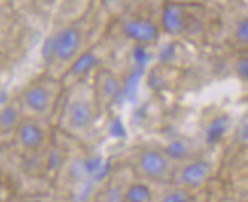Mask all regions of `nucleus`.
Listing matches in <instances>:
<instances>
[{"instance_id": "f257e3e1", "label": "nucleus", "mask_w": 248, "mask_h": 202, "mask_svg": "<svg viewBox=\"0 0 248 202\" xmlns=\"http://www.w3.org/2000/svg\"><path fill=\"white\" fill-rule=\"evenodd\" d=\"M102 114L94 98L90 81H81L64 87L58 106V130L73 140L87 137Z\"/></svg>"}, {"instance_id": "f03ea898", "label": "nucleus", "mask_w": 248, "mask_h": 202, "mask_svg": "<svg viewBox=\"0 0 248 202\" xmlns=\"http://www.w3.org/2000/svg\"><path fill=\"white\" fill-rule=\"evenodd\" d=\"M92 21L87 18L72 21L53 30L45 41L43 47V59L46 64V73L61 78L70 64L77 59L82 52L90 49Z\"/></svg>"}, {"instance_id": "7ed1b4c3", "label": "nucleus", "mask_w": 248, "mask_h": 202, "mask_svg": "<svg viewBox=\"0 0 248 202\" xmlns=\"http://www.w3.org/2000/svg\"><path fill=\"white\" fill-rule=\"evenodd\" d=\"M64 94V85L60 78L46 73L31 81L17 98L25 115L41 120H50L58 113Z\"/></svg>"}, {"instance_id": "20e7f679", "label": "nucleus", "mask_w": 248, "mask_h": 202, "mask_svg": "<svg viewBox=\"0 0 248 202\" xmlns=\"http://www.w3.org/2000/svg\"><path fill=\"white\" fill-rule=\"evenodd\" d=\"M177 163L165 151L155 147H140L131 152L128 167L134 176L146 183L166 186L172 183Z\"/></svg>"}, {"instance_id": "39448f33", "label": "nucleus", "mask_w": 248, "mask_h": 202, "mask_svg": "<svg viewBox=\"0 0 248 202\" xmlns=\"http://www.w3.org/2000/svg\"><path fill=\"white\" fill-rule=\"evenodd\" d=\"M52 143V131L47 120L23 115L14 135L13 144L20 154L34 157L46 152Z\"/></svg>"}, {"instance_id": "423d86ee", "label": "nucleus", "mask_w": 248, "mask_h": 202, "mask_svg": "<svg viewBox=\"0 0 248 202\" xmlns=\"http://www.w3.org/2000/svg\"><path fill=\"white\" fill-rule=\"evenodd\" d=\"M160 28L170 37H185L200 30L201 25L190 3L168 0L160 11Z\"/></svg>"}, {"instance_id": "0eeeda50", "label": "nucleus", "mask_w": 248, "mask_h": 202, "mask_svg": "<svg viewBox=\"0 0 248 202\" xmlns=\"http://www.w3.org/2000/svg\"><path fill=\"white\" fill-rule=\"evenodd\" d=\"M119 29L121 34L131 43H136L139 46H151L160 37V23L143 15L140 13H133L131 9H126L119 17Z\"/></svg>"}, {"instance_id": "6e6552de", "label": "nucleus", "mask_w": 248, "mask_h": 202, "mask_svg": "<svg viewBox=\"0 0 248 202\" xmlns=\"http://www.w3.org/2000/svg\"><path fill=\"white\" fill-rule=\"evenodd\" d=\"M212 173H213V169L209 161L193 157L175 166L172 183H175L190 191L200 190L209 183Z\"/></svg>"}, {"instance_id": "1a4fd4ad", "label": "nucleus", "mask_w": 248, "mask_h": 202, "mask_svg": "<svg viewBox=\"0 0 248 202\" xmlns=\"http://www.w3.org/2000/svg\"><path fill=\"white\" fill-rule=\"evenodd\" d=\"M94 98L102 113H105L116 102L121 93V79L119 76L108 69H98L93 73V79L90 81Z\"/></svg>"}, {"instance_id": "9d476101", "label": "nucleus", "mask_w": 248, "mask_h": 202, "mask_svg": "<svg viewBox=\"0 0 248 202\" xmlns=\"http://www.w3.org/2000/svg\"><path fill=\"white\" fill-rule=\"evenodd\" d=\"M99 69V55L96 52L94 46L82 52L81 55L75 59L70 67L62 73L60 78L64 87H69L72 84H77L81 81H87L90 74H93L96 70Z\"/></svg>"}, {"instance_id": "9b49d317", "label": "nucleus", "mask_w": 248, "mask_h": 202, "mask_svg": "<svg viewBox=\"0 0 248 202\" xmlns=\"http://www.w3.org/2000/svg\"><path fill=\"white\" fill-rule=\"evenodd\" d=\"M23 115L25 114L17 99L8 102L0 108V149L13 144L16 131Z\"/></svg>"}, {"instance_id": "f8f14e48", "label": "nucleus", "mask_w": 248, "mask_h": 202, "mask_svg": "<svg viewBox=\"0 0 248 202\" xmlns=\"http://www.w3.org/2000/svg\"><path fill=\"white\" fill-rule=\"evenodd\" d=\"M230 128V119L229 115H217L209 122L207 128L204 130V142L209 146H213L219 143L224 135L227 134Z\"/></svg>"}, {"instance_id": "ddd939ff", "label": "nucleus", "mask_w": 248, "mask_h": 202, "mask_svg": "<svg viewBox=\"0 0 248 202\" xmlns=\"http://www.w3.org/2000/svg\"><path fill=\"white\" fill-rule=\"evenodd\" d=\"M154 191L149 187V183L143 179L139 181H131L128 183L121 201H133V202H146V201H153L154 199Z\"/></svg>"}, {"instance_id": "4468645a", "label": "nucleus", "mask_w": 248, "mask_h": 202, "mask_svg": "<svg viewBox=\"0 0 248 202\" xmlns=\"http://www.w3.org/2000/svg\"><path fill=\"white\" fill-rule=\"evenodd\" d=\"M163 151L174 159L175 163H181L186 161L189 158H193V149L192 144L187 138H174L168 143V146L163 149Z\"/></svg>"}, {"instance_id": "2eb2a0df", "label": "nucleus", "mask_w": 248, "mask_h": 202, "mask_svg": "<svg viewBox=\"0 0 248 202\" xmlns=\"http://www.w3.org/2000/svg\"><path fill=\"white\" fill-rule=\"evenodd\" d=\"M96 3L101 6L107 15L119 17L133 3V0H96Z\"/></svg>"}, {"instance_id": "dca6fc26", "label": "nucleus", "mask_w": 248, "mask_h": 202, "mask_svg": "<svg viewBox=\"0 0 248 202\" xmlns=\"http://www.w3.org/2000/svg\"><path fill=\"white\" fill-rule=\"evenodd\" d=\"M233 38L242 47H248V15L239 18L233 28Z\"/></svg>"}, {"instance_id": "f3484780", "label": "nucleus", "mask_w": 248, "mask_h": 202, "mask_svg": "<svg viewBox=\"0 0 248 202\" xmlns=\"http://www.w3.org/2000/svg\"><path fill=\"white\" fill-rule=\"evenodd\" d=\"M172 184H175V183H172ZM161 199L170 201V202L172 201H190V199H193V193L190 190L175 184L174 188H168L165 193L161 195Z\"/></svg>"}, {"instance_id": "a211bd4d", "label": "nucleus", "mask_w": 248, "mask_h": 202, "mask_svg": "<svg viewBox=\"0 0 248 202\" xmlns=\"http://www.w3.org/2000/svg\"><path fill=\"white\" fill-rule=\"evenodd\" d=\"M234 72L238 74V78L248 82V55L241 57L234 64Z\"/></svg>"}, {"instance_id": "6ab92c4d", "label": "nucleus", "mask_w": 248, "mask_h": 202, "mask_svg": "<svg viewBox=\"0 0 248 202\" xmlns=\"http://www.w3.org/2000/svg\"><path fill=\"white\" fill-rule=\"evenodd\" d=\"M174 2H185V3H190V2H195V0H174Z\"/></svg>"}]
</instances>
